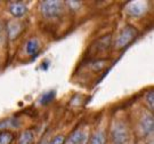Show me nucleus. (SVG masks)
I'll return each instance as SVG.
<instances>
[{"mask_svg":"<svg viewBox=\"0 0 154 144\" xmlns=\"http://www.w3.org/2000/svg\"><path fill=\"white\" fill-rule=\"evenodd\" d=\"M65 5L62 1H54V0H48V1H41L39 9L44 18L46 20H56L62 15L64 11Z\"/></svg>","mask_w":154,"mask_h":144,"instance_id":"1","label":"nucleus"},{"mask_svg":"<svg viewBox=\"0 0 154 144\" xmlns=\"http://www.w3.org/2000/svg\"><path fill=\"white\" fill-rule=\"evenodd\" d=\"M111 141L113 144H127L129 141V130L127 125L121 120L113 122L110 133Z\"/></svg>","mask_w":154,"mask_h":144,"instance_id":"2","label":"nucleus"},{"mask_svg":"<svg viewBox=\"0 0 154 144\" xmlns=\"http://www.w3.org/2000/svg\"><path fill=\"white\" fill-rule=\"evenodd\" d=\"M136 37H137V30L131 25H127L118 33L114 46H116V49H122L126 46H128L131 41H134Z\"/></svg>","mask_w":154,"mask_h":144,"instance_id":"3","label":"nucleus"},{"mask_svg":"<svg viewBox=\"0 0 154 144\" xmlns=\"http://www.w3.org/2000/svg\"><path fill=\"white\" fill-rule=\"evenodd\" d=\"M154 121L152 113H145L140 120H139V130L143 136H149V134L153 133Z\"/></svg>","mask_w":154,"mask_h":144,"instance_id":"4","label":"nucleus"},{"mask_svg":"<svg viewBox=\"0 0 154 144\" xmlns=\"http://www.w3.org/2000/svg\"><path fill=\"white\" fill-rule=\"evenodd\" d=\"M8 11L15 18H21L28 13V6L20 1H13L8 6Z\"/></svg>","mask_w":154,"mask_h":144,"instance_id":"5","label":"nucleus"},{"mask_svg":"<svg viewBox=\"0 0 154 144\" xmlns=\"http://www.w3.org/2000/svg\"><path fill=\"white\" fill-rule=\"evenodd\" d=\"M146 8H147V6L145 5L144 2H131L127 7V13L130 16L139 17L146 11Z\"/></svg>","mask_w":154,"mask_h":144,"instance_id":"6","label":"nucleus"},{"mask_svg":"<svg viewBox=\"0 0 154 144\" xmlns=\"http://www.w3.org/2000/svg\"><path fill=\"white\" fill-rule=\"evenodd\" d=\"M23 30V25L21 22L18 21H13L8 24L7 27V31H8V37L11 39V40H15V39L20 36V33L22 32Z\"/></svg>","mask_w":154,"mask_h":144,"instance_id":"7","label":"nucleus"},{"mask_svg":"<svg viewBox=\"0 0 154 144\" xmlns=\"http://www.w3.org/2000/svg\"><path fill=\"white\" fill-rule=\"evenodd\" d=\"M25 50H26V54L30 56L37 55L40 50V41L37 38L29 39L25 45Z\"/></svg>","mask_w":154,"mask_h":144,"instance_id":"8","label":"nucleus"},{"mask_svg":"<svg viewBox=\"0 0 154 144\" xmlns=\"http://www.w3.org/2000/svg\"><path fill=\"white\" fill-rule=\"evenodd\" d=\"M87 139V135L83 130L78 129L74 133H72L70 135V137L67 139V143L69 144H82L83 141Z\"/></svg>","mask_w":154,"mask_h":144,"instance_id":"9","label":"nucleus"},{"mask_svg":"<svg viewBox=\"0 0 154 144\" xmlns=\"http://www.w3.org/2000/svg\"><path fill=\"white\" fill-rule=\"evenodd\" d=\"M106 134L104 130H97L89 139V144H106Z\"/></svg>","mask_w":154,"mask_h":144,"instance_id":"10","label":"nucleus"},{"mask_svg":"<svg viewBox=\"0 0 154 144\" xmlns=\"http://www.w3.org/2000/svg\"><path fill=\"white\" fill-rule=\"evenodd\" d=\"M34 141V133L31 129H26L22 132L18 139V144H32Z\"/></svg>","mask_w":154,"mask_h":144,"instance_id":"11","label":"nucleus"},{"mask_svg":"<svg viewBox=\"0 0 154 144\" xmlns=\"http://www.w3.org/2000/svg\"><path fill=\"white\" fill-rule=\"evenodd\" d=\"M15 139L14 134L9 130L0 132V144H11Z\"/></svg>","mask_w":154,"mask_h":144,"instance_id":"12","label":"nucleus"},{"mask_svg":"<svg viewBox=\"0 0 154 144\" xmlns=\"http://www.w3.org/2000/svg\"><path fill=\"white\" fill-rule=\"evenodd\" d=\"M55 96H56L55 90H49V92L45 93V94L41 96V99H40V103H41L42 105H47V104H49L50 102H53V101H54Z\"/></svg>","mask_w":154,"mask_h":144,"instance_id":"13","label":"nucleus"},{"mask_svg":"<svg viewBox=\"0 0 154 144\" xmlns=\"http://www.w3.org/2000/svg\"><path fill=\"white\" fill-rule=\"evenodd\" d=\"M106 65H107V60H97V61L93 62L90 64V69L94 70V71L98 72L100 70H103Z\"/></svg>","mask_w":154,"mask_h":144,"instance_id":"14","label":"nucleus"},{"mask_svg":"<svg viewBox=\"0 0 154 144\" xmlns=\"http://www.w3.org/2000/svg\"><path fill=\"white\" fill-rule=\"evenodd\" d=\"M14 119H5V120H1L0 121V132H5L8 128L11 127H16L17 125L14 124Z\"/></svg>","mask_w":154,"mask_h":144,"instance_id":"15","label":"nucleus"},{"mask_svg":"<svg viewBox=\"0 0 154 144\" xmlns=\"http://www.w3.org/2000/svg\"><path fill=\"white\" fill-rule=\"evenodd\" d=\"M145 101H146V104L149 105V111L152 112L154 109V93L152 89L146 93V95H145Z\"/></svg>","mask_w":154,"mask_h":144,"instance_id":"16","label":"nucleus"},{"mask_svg":"<svg viewBox=\"0 0 154 144\" xmlns=\"http://www.w3.org/2000/svg\"><path fill=\"white\" fill-rule=\"evenodd\" d=\"M66 142V137L64 135H56L55 137L49 141L48 144H64Z\"/></svg>","mask_w":154,"mask_h":144,"instance_id":"17","label":"nucleus"},{"mask_svg":"<svg viewBox=\"0 0 154 144\" xmlns=\"http://www.w3.org/2000/svg\"><path fill=\"white\" fill-rule=\"evenodd\" d=\"M67 5L70 6L72 9H77V8H79V7L81 6V4H80L79 1H69Z\"/></svg>","mask_w":154,"mask_h":144,"instance_id":"18","label":"nucleus"}]
</instances>
